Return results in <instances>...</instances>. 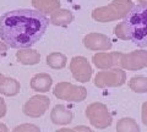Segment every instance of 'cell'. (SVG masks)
Returning a JSON list of instances; mask_svg holds the SVG:
<instances>
[{
    "mask_svg": "<svg viewBox=\"0 0 147 132\" xmlns=\"http://www.w3.org/2000/svg\"><path fill=\"white\" fill-rule=\"evenodd\" d=\"M49 20L31 9L7 11L0 17V38L10 48H31L43 37Z\"/></svg>",
    "mask_w": 147,
    "mask_h": 132,
    "instance_id": "obj_1",
    "label": "cell"
},
{
    "mask_svg": "<svg viewBox=\"0 0 147 132\" xmlns=\"http://www.w3.org/2000/svg\"><path fill=\"white\" fill-rule=\"evenodd\" d=\"M129 32V40L137 47H147V5H135L124 19Z\"/></svg>",
    "mask_w": 147,
    "mask_h": 132,
    "instance_id": "obj_2",
    "label": "cell"
},
{
    "mask_svg": "<svg viewBox=\"0 0 147 132\" xmlns=\"http://www.w3.org/2000/svg\"><path fill=\"white\" fill-rule=\"evenodd\" d=\"M134 6L132 0H112L108 5L94 9L92 11V19L100 23L121 20L125 19Z\"/></svg>",
    "mask_w": 147,
    "mask_h": 132,
    "instance_id": "obj_3",
    "label": "cell"
},
{
    "mask_svg": "<svg viewBox=\"0 0 147 132\" xmlns=\"http://www.w3.org/2000/svg\"><path fill=\"white\" fill-rule=\"evenodd\" d=\"M85 114L87 119L90 120V124L97 130H104L112 125L113 119L109 113L108 107L103 103L96 102L91 103L86 108Z\"/></svg>",
    "mask_w": 147,
    "mask_h": 132,
    "instance_id": "obj_4",
    "label": "cell"
},
{
    "mask_svg": "<svg viewBox=\"0 0 147 132\" xmlns=\"http://www.w3.org/2000/svg\"><path fill=\"white\" fill-rule=\"evenodd\" d=\"M53 93L59 101L71 103L84 102L87 98V89L85 87L69 83V82H59L58 84H55Z\"/></svg>",
    "mask_w": 147,
    "mask_h": 132,
    "instance_id": "obj_5",
    "label": "cell"
},
{
    "mask_svg": "<svg viewBox=\"0 0 147 132\" xmlns=\"http://www.w3.org/2000/svg\"><path fill=\"white\" fill-rule=\"evenodd\" d=\"M126 82V72L121 67L102 70L94 76V86L98 88L120 87Z\"/></svg>",
    "mask_w": 147,
    "mask_h": 132,
    "instance_id": "obj_6",
    "label": "cell"
},
{
    "mask_svg": "<svg viewBox=\"0 0 147 132\" xmlns=\"http://www.w3.org/2000/svg\"><path fill=\"white\" fill-rule=\"evenodd\" d=\"M49 105H50V99L47 95L36 94L24 104L22 111H24L26 116L32 117V119H37V117L43 116L47 113Z\"/></svg>",
    "mask_w": 147,
    "mask_h": 132,
    "instance_id": "obj_7",
    "label": "cell"
},
{
    "mask_svg": "<svg viewBox=\"0 0 147 132\" xmlns=\"http://www.w3.org/2000/svg\"><path fill=\"white\" fill-rule=\"evenodd\" d=\"M119 67L127 71H139L147 67V50H134L121 54Z\"/></svg>",
    "mask_w": 147,
    "mask_h": 132,
    "instance_id": "obj_8",
    "label": "cell"
},
{
    "mask_svg": "<svg viewBox=\"0 0 147 132\" xmlns=\"http://www.w3.org/2000/svg\"><path fill=\"white\" fill-rule=\"evenodd\" d=\"M70 71L74 78L81 83L88 82L93 74L92 66L85 56H74L70 61Z\"/></svg>",
    "mask_w": 147,
    "mask_h": 132,
    "instance_id": "obj_9",
    "label": "cell"
},
{
    "mask_svg": "<svg viewBox=\"0 0 147 132\" xmlns=\"http://www.w3.org/2000/svg\"><path fill=\"white\" fill-rule=\"evenodd\" d=\"M84 45L92 52H107L113 47L112 40L103 33H88L84 37Z\"/></svg>",
    "mask_w": 147,
    "mask_h": 132,
    "instance_id": "obj_10",
    "label": "cell"
},
{
    "mask_svg": "<svg viewBox=\"0 0 147 132\" xmlns=\"http://www.w3.org/2000/svg\"><path fill=\"white\" fill-rule=\"evenodd\" d=\"M120 52H99L92 56V61H93L94 66L99 70H108L113 69V67H119V62H120L121 58Z\"/></svg>",
    "mask_w": 147,
    "mask_h": 132,
    "instance_id": "obj_11",
    "label": "cell"
},
{
    "mask_svg": "<svg viewBox=\"0 0 147 132\" xmlns=\"http://www.w3.org/2000/svg\"><path fill=\"white\" fill-rule=\"evenodd\" d=\"M74 119V114L70 109H67L63 104H58L53 108V110L50 111V120L55 125H61L65 126L69 125Z\"/></svg>",
    "mask_w": 147,
    "mask_h": 132,
    "instance_id": "obj_12",
    "label": "cell"
},
{
    "mask_svg": "<svg viewBox=\"0 0 147 132\" xmlns=\"http://www.w3.org/2000/svg\"><path fill=\"white\" fill-rule=\"evenodd\" d=\"M53 80L48 74H37L31 80V88L38 93H47L52 88Z\"/></svg>",
    "mask_w": 147,
    "mask_h": 132,
    "instance_id": "obj_13",
    "label": "cell"
},
{
    "mask_svg": "<svg viewBox=\"0 0 147 132\" xmlns=\"http://www.w3.org/2000/svg\"><path fill=\"white\" fill-rule=\"evenodd\" d=\"M20 82L16 81L15 78L5 76L0 78V94L5 95V97H13V95L20 93Z\"/></svg>",
    "mask_w": 147,
    "mask_h": 132,
    "instance_id": "obj_14",
    "label": "cell"
},
{
    "mask_svg": "<svg viewBox=\"0 0 147 132\" xmlns=\"http://www.w3.org/2000/svg\"><path fill=\"white\" fill-rule=\"evenodd\" d=\"M16 58L18 62L22 65H36L40 60V55L38 52L33 50L31 48H22L16 53Z\"/></svg>",
    "mask_w": 147,
    "mask_h": 132,
    "instance_id": "obj_15",
    "label": "cell"
},
{
    "mask_svg": "<svg viewBox=\"0 0 147 132\" xmlns=\"http://www.w3.org/2000/svg\"><path fill=\"white\" fill-rule=\"evenodd\" d=\"M74 21V15L66 9H58L50 13V22L55 26H67Z\"/></svg>",
    "mask_w": 147,
    "mask_h": 132,
    "instance_id": "obj_16",
    "label": "cell"
},
{
    "mask_svg": "<svg viewBox=\"0 0 147 132\" xmlns=\"http://www.w3.org/2000/svg\"><path fill=\"white\" fill-rule=\"evenodd\" d=\"M32 5L36 7L37 11L45 15L60 9V1L59 0H32Z\"/></svg>",
    "mask_w": 147,
    "mask_h": 132,
    "instance_id": "obj_17",
    "label": "cell"
},
{
    "mask_svg": "<svg viewBox=\"0 0 147 132\" xmlns=\"http://www.w3.org/2000/svg\"><path fill=\"white\" fill-rule=\"evenodd\" d=\"M117 132H141V130L132 117H121L117 122Z\"/></svg>",
    "mask_w": 147,
    "mask_h": 132,
    "instance_id": "obj_18",
    "label": "cell"
},
{
    "mask_svg": "<svg viewBox=\"0 0 147 132\" xmlns=\"http://www.w3.org/2000/svg\"><path fill=\"white\" fill-rule=\"evenodd\" d=\"M67 64L66 56L61 53H52L47 56V65L54 70L64 69Z\"/></svg>",
    "mask_w": 147,
    "mask_h": 132,
    "instance_id": "obj_19",
    "label": "cell"
},
{
    "mask_svg": "<svg viewBox=\"0 0 147 132\" xmlns=\"http://www.w3.org/2000/svg\"><path fill=\"white\" fill-rule=\"evenodd\" d=\"M129 87L135 93H146L147 92V77L145 76H134L129 81Z\"/></svg>",
    "mask_w": 147,
    "mask_h": 132,
    "instance_id": "obj_20",
    "label": "cell"
},
{
    "mask_svg": "<svg viewBox=\"0 0 147 132\" xmlns=\"http://www.w3.org/2000/svg\"><path fill=\"white\" fill-rule=\"evenodd\" d=\"M114 34L115 37L121 39V40H129V32H127V27L125 21L120 22L119 25H117L114 27Z\"/></svg>",
    "mask_w": 147,
    "mask_h": 132,
    "instance_id": "obj_21",
    "label": "cell"
},
{
    "mask_svg": "<svg viewBox=\"0 0 147 132\" xmlns=\"http://www.w3.org/2000/svg\"><path fill=\"white\" fill-rule=\"evenodd\" d=\"M12 132H40V129L34 124H21L16 126Z\"/></svg>",
    "mask_w": 147,
    "mask_h": 132,
    "instance_id": "obj_22",
    "label": "cell"
},
{
    "mask_svg": "<svg viewBox=\"0 0 147 132\" xmlns=\"http://www.w3.org/2000/svg\"><path fill=\"white\" fill-rule=\"evenodd\" d=\"M57 132H94V131L91 130L88 126L79 125V126H75L74 129H60V130H58Z\"/></svg>",
    "mask_w": 147,
    "mask_h": 132,
    "instance_id": "obj_23",
    "label": "cell"
},
{
    "mask_svg": "<svg viewBox=\"0 0 147 132\" xmlns=\"http://www.w3.org/2000/svg\"><path fill=\"white\" fill-rule=\"evenodd\" d=\"M141 120L142 124L147 126V102L142 104V109H141Z\"/></svg>",
    "mask_w": 147,
    "mask_h": 132,
    "instance_id": "obj_24",
    "label": "cell"
},
{
    "mask_svg": "<svg viewBox=\"0 0 147 132\" xmlns=\"http://www.w3.org/2000/svg\"><path fill=\"white\" fill-rule=\"evenodd\" d=\"M6 111H7L6 103H5V101H4V98L0 97V119L6 115Z\"/></svg>",
    "mask_w": 147,
    "mask_h": 132,
    "instance_id": "obj_25",
    "label": "cell"
},
{
    "mask_svg": "<svg viewBox=\"0 0 147 132\" xmlns=\"http://www.w3.org/2000/svg\"><path fill=\"white\" fill-rule=\"evenodd\" d=\"M6 44L4 43V42H0V59H1L3 55H5V53H6Z\"/></svg>",
    "mask_w": 147,
    "mask_h": 132,
    "instance_id": "obj_26",
    "label": "cell"
},
{
    "mask_svg": "<svg viewBox=\"0 0 147 132\" xmlns=\"http://www.w3.org/2000/svg\"><path fill=\"white\" fill-rule=\"evenodd\" d=\"M0 132H9V129L5 124H3V122H0Z\"/></svg>",
    "mask_w": 147,
    "mask_h": 132,
    "instance_id": "obj_27",
    "label": "cell"
},
{
    "mask_svg": "<svg viewBox=\"0 0 147 132\" xmlns=\"http://www.w3.org/2000/svg\"><path fill=\"white\" fill-rule=\"evenodd\" d=\"M137 3H140V5H147V0H137Z\"/></svg>",
    "mask_w": 147,
    "mask_h": 132,
    "instance_id": "obj_28",
    "label": "cell"
},
{
    "mask_svg": "<svg viewBox=\"0 0 147 132\" xmlns=\"http://www.w3.org/2000/svg\"><path fill=\"white\" fill-rule=\"evenodd\" d=\"M3 76H4V75H1V74H0V78H1V77H3Z\"/></svg>",
    "mask_w": 147,
    "mask_h": 132,
    "instance_id": "obj_29",
    "label": "cell"
}]
</instances>
